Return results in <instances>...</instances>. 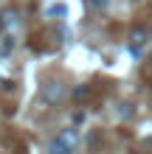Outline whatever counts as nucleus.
Returning <instances> with one entry per match:
<instances>
[{"mask_svg":"<svg viewBox=\"0 0 152 154\" xmlns=\"http://www.w3.org/2000/svg\"><path fill=\"white\" fill-rule=\"evenodd\" d=\"M79 146V129H62L57 137L51 140L48 154H73Z\"/></svg>","mask_w":152,"mask_h":154,"instance_id":"nucleus-1","label":"nucleus"},{"mask_svg":"<svg viewBox=\"0 0 152 154\" xmlns=\"http://www.w3.org/2000/svg\"><path fill=\"white\" fill-rule=\"evenodd\" d=\"M65 95H68V90H65V84H59V81H48V84L42 87V101L45 104H59V101H65Z\"/></svg>","mask_w":152,"mask_h":154,"instance_id":"nucleus-2","label":"nucleus"},{"mask_svg":"<svg viewBox=\"0 0 152 154\" xmlns=\"http://www.w3.org/2000/svg\"><path fill=\"white\" fill-rule=\"evenodd\" d=\"M147 39H149L147 28H135V31H132V37H130V53H132V56H141V48H144Z\"/></svg>","mask_w":152,"mask_h":154,"instance_id":"nucleus-3","label":"nucleus"},{"mask_svg":"<svg viewBox=\"0 0 152 154\" xmlns=\"http://www.w3.org/2000/svg\"><path fill=\"white\" fill-rule=\"evenodd\" d=\"M11 48H14V37H11V34H3V37H0V59L8 56Z\"/></svg>","mask_w":152,"mask_h":154,"instance_id":"nucleus-4","label":"nucleus"},{"mask_svg":"<svg viewBox=\"0 0 152 154\" xmlns=\"http://www.w3.org/2000/svg\"><path fill=\"white\" fill-rule=\"evenodd\" d=\"M17 23H20V17H17V11H3V25H6V28H14Z\"/></svg>","mask_w":152,"mask_h":154,"instance_id":"nucleus-5","label":"nucleus"},{"mask_svg":"<svg viewBox=\"0 0 152 154\" xmlns=\"http://www.w3.org/2000/svg\"><path fill=\"white\" fill-rule=\"evenodd\" d=\"M48 14H51V17H65V14H68V8H65V6H51V8H48Z\"/></svg>","mask_w":152,"mask_h":154,"instance_id":"nucleus-6","label":"nucleus"},{"mask_svg":"<svg viewBox=\"0 0 152 154\" xmlns=\"http://www.w3.org/2000/svg\"><path fill=\"white\" fill-rule=\"evenodd\" d=\"M87 3H90L93 8H107V6L113 3V0H87Z\"/></svg>","mask_w":152,"mask_h":154,"instance_id":"nucleus-7","label":"nucleus"}]
</instances>
